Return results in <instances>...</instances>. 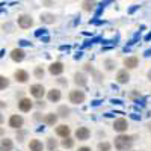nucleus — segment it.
I'll return each mask as SVG.
<instances>
[{"label":"nucleus","mask_w":151,"mask_h":151,"mask_svg":"<svg viewBox=\"0 0 151 151\" xmlns=\"http://www.w3.org/2000/svg\"><path fill=\"white\" fill-rule=\"evenodd\" d=\"M14 150V142L9 137H3L0 139V151H12Z\"/></svg>","instance_id":"nucleus-12"},{"label":"nucleus","mask_w":151,"mask_h":151,"mask_svg":"<svg viewBox=\"0 0 151 151\" xmlns=\"http://www.w3.org/2000/svg\"><path fill=\"white\" fill-rule=\"evenodd\" d=\"M137 64H139V60H137L136 56H130V58H125L124 59V65L127 68H136Z\"/></svg>","instance_id":"nucleus-18"},{"label":"nucleus","mask_w":151,"mask_h":151,"mask_svg":"<svg viewBox=\"0 0 151 151\" xmlns=\"http://www.w3.org/2000/svg\"><path fill=\"white\" fill-rule=\"evenodd\" d=\"M70 101L73 104H82L85 101V94L83 91H79V89H74L70 92Z\"/></svg>","instance_id":"nucleus-4"},{"label":"nucleus","mask_w":151,"mask_h":151,"mask_svg":"<svg viewBox=\"0 0 151 151\" xmlns=\"http://www.w3.org/2000/svg\"><path fill=\"white\" fill-rule=\"evenodd\" d=\"M3 134H5V130H3V129H0V137H3Z\"/></svg>","instance_id":"nucleus-33"},{"label":"nucleus","mask_w":151,"mask_h":151,"mask_svg":"<svg viewBox=\"0 0 151 151\" xmlns=\"http://www.w3.org/2000/svg\"><path fill=\"white\" fill-rule=\"evenodd\" d=\"M89 136H91V132L88 127H79L76 130V137H77L79 141H88Z\"/></svg>","instance_id":"nucleus-9"},{"label":"nucleus","mask_w":151,"mask_h":151,"mask_svg":"<svg viewBox=\"0 0 151 151\" xmlns=\"http://www.w3.org/2000/svg\"><path fill=\"white\" fill-rule=\"evenodd\" d=\"M70 115V109L67 106H60L58 109V116H62V118H67Z\"/></svg>","instance_id":"nucleus-24"},{"label":"nucleus","mask_w":151,"mask_h":151,"mask_svg":"<svg viewBox=\"0 0 151 151\" xmlns=\"http://www.w3.org/2000/svg\"><path fill=\"white\" fill-rule=\"evenodd\" d=\"M48 71L52 76H59L64 71V64H62V62H53V64L48 67Z\"/></svg>","instance_id":"nucleus-11"},{"label":"nucleus","mask_w":151,"mask_h":151,"mask_svg":"<svg viewBox=\"0 0 151 151\" xmlns=\"http://www.w3.org/2000/svg\"><path fill=\"white\" fill-rule=\"evenodd\" d=\"M9 56H11V59L14 62H23L24 58H26V53H24L23 48H14V50H11Z\"/></svg>","instance_id":"nucleus-7"},{"label":"nucleus","mask_w":151,"mask_h":151,"mask_svg":"<svg viewBox=\"0 0 151 151\" xmlns=\"http://www.w3.org/2000/svg\"><path fill=\"white\" fill-rule=\"evenodd\" d=\"M18 26L21 29H30L33 26V20L30 15H26V14H23L18 17Z\"/></svg>","instance_id":"nucleus-6"},{"label":"nucleus","mask_w":151,"mask_h":151,"mask_svg":"<svg viewBox=\"0 0 151 151\" xmlns=\"http://www.w3.org/2000/svg\"><path fill=\"white\" fill-rule=\"evenodd\" d=\"M56 134L60 136V137H67V136L71 134V129L68 127V125H65V124H60V125L56 127Z\"/></svg>","instance_id":"nucleus-13"},{"label":"nucleus","mask_w":151,"mask_h":151,"mask_svg":"<svg viewBox=\"0 0 151 151\" xmlns=\"http://www.w3.org/2000/svg\"><path fill=\"white\" fill-rule=\"evenodd\" d=\"M104 65H106V70L107 71H112L113 68H115V62H113V60H104Z\"/></svg>","instance_id":"nucleus-28"},{"label":"nucleus","mask_w":151,"mask_h":151,"mask_svg":"<svg viewBox=\"0 0 151 151\" xmlns=\"http://www.w3.org/2000/svg\"><path fill=\"white\" fill-rule=\"evenodd\" d=\"M24 136H26V133H24V132H18V133H17V139H18L20 142H23V141H24Z\"/></svg>","instance_id":"nucleus-29"},{"label":"nucleus","mask_w":151,"mask_h":151,"mask_svg":"<svg viewBox=\"0 0 151 151\" xmlns=\"http://www.w3.org/2000/svg\"><path fill=\"white\" fill-rule=\"evenodd\" d=\"M14 79L18 82V83H26L29 80V73L24 71V70H17L14 73Z\"/></svg>","instance_id":"nucleus-10"},{"label":"nucleus","mask_w":151,"mask_h":151,"mask_svg":"<svg viewBox=\"0 0 151 151\" xmlns=\"http://www.w3.org/2000/svg\"><path fill=\"white\" fill-rule=\"evenodd\" d=\"M44 2H45L47 5H52V0H44Z\"/></svg>","instance_id":"nucleus-34"},{"label":"nucleus","mask_w":151,"mask_h":151,"mask_svg":"<svg viewBox=\"0 0 151 151\" xmlns=\"http://www.w3.org/2000/svg\"><path fill=\"white\" fill-rule=\"evenodd\" d=\"M48 100L50 101H53V103H58L59 100H60V91L59 89H50L48 94H47Z\"/></svg>","instance_id":"nucleus-17"},{"label":"nucleus","mask_w":151,"mask_h":151,"mask_svg":"<svg viewBox=\"0 0 151 151\" xmlns=\"http://www.w3.org/2000/svg\"><path fill=\"white\" fill-rule=\"evenodd\" d=\"M77 151H91V148L89 147H80Z\"/></svg>","instance_id":"nucleus-30"},{"label":"nucleus","mask_w":151,"mask_h":151,"mask_svg":"<svg viewBox=\"0 0 151 151\" xmlns=\"http://www.w3.org/2000/svg\"><path fill=\"white\" fill-rule=\"evenodd\" d=\"M127 129H129V122L124 118H118V119H115V122H113V130L118 132V133L127 132Z\"/></svg>","instance_id":"nucleus-5"},{"label":"nucleus","mask_w":151,"mask_h":151,"mask_svg":"<svg viewBox=\"0 0 151 151\" xmlns=\"http://www.w3.org/2000/svg\"><path fill=\"white\" fill-rule=\"evenodd\" d=\"M133 145V136H127V134H119L115 137V148L118 151H129Z\"/></svg>","instance_id":"nucleus-1"},{"label":"nucleus","mask_w":151,"mask_h":151,"mask_svg":"<svg viewBox=\"0 0 151 151\" xmlns=\"http://www.w3.org/2000/svg\"><path fill=\"white\" fill-rule=\"evenodd\" d=\"M82 6H83V9H85L86 12H91V11L95 9L97 2H95V0H85V2L82 3Z\"/></svg>","instance_id":"nucleus-20"},{"label":"nucleus","mask_w":151,"mask_h":151,"mask_svg":"<svg viewBox=\"0 0 151 151\" xmlns=\"http://www.w3.org/2000/svg\"><path fill=\"white\" fill-rule=\"evenodd\" d=\"M33 74H35L36 79H42L44 77V68L42 67H36L35 71H33Z\"/></svg>","instance_id":"nucleus-26"},{"label":"nucleus","mask_w":151,"mask_h":151,"mask_svg":"<svg viewBox=\"0 0 151 151\" xmlns=\"http://www.w3.org/2000/svg\"><path fill=\"white\" fill-rule=\"evenodd\" d=\"M32 107H33V101H32L30 98H26V97H24V98H21L20 101H18V109H20L21 112H24V113H26V112H30Z\"/></svg>","instance_id":"nucleus-8"},{"label":"nucleus","mask_w":151,"mask_h":151,"mask_svg":"<svg viewBox=\"0 0 151 151\" xmlns=\"http://www.w3.org/2000/svg\"><path fill=\"white\" fill-rule=\"evenodd\" d=\"M74 83L77 85V86H86V83H88L86 76H85L83 73H76V76H74Z\"/></svg>","instance_id":"nucleus-15"},{"label":"nucleus","mask_w":151,"mask_h":151,"mask_svg":"<svg viewBox=\"0 0 151 151\" xmlns=\"http://www.w3.org/2000/svg\"><path fill=\"white\" fill-rule=\"evenodd\" d=\"M98 151H110V144L109 142H100L98 144Z\"/></svg>","instance_id":"nucleus-27"},{"label":"nucleus","mask_w":151,"mask_h":151,"mask_svg":"<svg viewBox=\"0 0 151 151\" xmlns=\"http://www.w3.org/2000/svg\"><path fill=\"white\" fill-rule=\"evenodd\" d=\"M148 77H150V80H151V71L148 73Z\"/></svg>","instance_id":"nucleus-35"},{"label":"nucleus","mask_w":151,"mask_h":151,"mask_svg":"<svg viewBox=\"0 0 151 151\" xmlns=\"http://www.w3.org/2000/svg\"><path fill=\"white\" fill-rule=\"evenodd\" d=\"M55 151H56V150H55Z\"/></svg>","instance_id":"nucleus-36"},{"label":"nucleus","mask_w":151,"mask_h":151,"mask_svg":"<svg viewBox=\"0 0 151 151\" xmlns=\"http://www.w3.org/2000/svg\"><path fill=\"white\" fill-rule=\"evenodd\" d=\"M29 91H30V95H32V97H35L36 100H40V98H42L44 94H45V88H44L41 83H35V85L30 86Z\"/></svg>","instance_id":"nucleus-3"},{"label":"nucleus","mask_w":151,"mask_h":151,"mask_svg":"<svg viewBox=\"0 0 151 151\" xmlns=\"http://www.w3.org/2000/svg\"><path fill=\"white\" fill-rule=\"evenodd\" d=\"M29 150L30 151H42L44 150V145L40 139H32L29 142Z\"/></svg>","instance_id":"nucleus-16"},{"label":"nucleus","mask_w":151,"mask_h":151,"mask_svg":"<svg viewBox=\"0 0 151 151\" xmlns=\"http://www.w3.org/2000/svg\"><path fill=\"white\" fill-rule=\"evenodd\" d=\"M60 145L64 148H73L74 147V139H71L70 136H67V137H64V141L60 142Z\"/></svg>","instance_id":"nucleus-23"},{"label":"nucleus","mask_w":151,"mask_h":151,"mask_svg":"<svg viewBox=\"0 0 151 151\" xmlns=\"http://www.w3.org/2000/svg\"><path fill=\"white\" fill-rule=\"evenodd\" d=\"M55 20H56V17L53 14H48V12H44L41 15V21L44 24H52V23H55Z\"/></svg>","instance_id":"nucleus-21"},{"label":"nucleus","mask_w":151,"mask_h":151,"mask_svg":"<svg viewBox=\"0 0 151 151\" xmlns=\"http://www.w3.org/2000/svg\"><path fill=\"white\" fill-rule=\"evenodd\" d=\"M58 141L56 139H53V137H48L47 139V148H48V151H55L56 148H58Z\"/></svg>","instance_id":"nucleus-22"},{"label":"nucleus","mask_w":151,"mask_h":151,"mask_svg":"<svg viewBox=\"0 0 151 151\" xmlns=\"http://www.w3.org/2000/svg\"><path fill=\"white\" fill-rule=\"evenodd\" d=\"M8 125H9L11 129L20 130L23 125H24V118L21 115H11L9 116V121H8Z\"/></svg>","instance_id":"nucleus-2"},{"label":"nucleus","mask_w":151,"mask_h":151,"mask_svg":"<svg viewBox=\"0 0 151 151\" xmlns=\"http://www.w3.org/2000/svg\"><path fill=\"white\" fill-rule=\"evenodd\" d=\"M5 122V118H3V115H2V113H0V125H2Z\"/></svg>","instance_id":"nucleus-32"},{"label":"nucleus","mask_w":151,"mask_h":151,"mask_svg":"<svg viewBox=\"0 0 151 151\" xmlns=\"http://www.w3.org/2000/svg\"><path fill=\"white\" fill-rule=\"evenodd\" d=\"M6 107V103L5 101H0V109H5Z\"/></svg>","instance_id":"nucleus-31"},{"label":"nucleus","mask_w":151,"mask_h":151,"mask_svg":"<svg viewBox=\"0 0 151 151\" xmlns=\"http://www.w3.org/2000/svg\"><path fill=\"white\" fill-rule=\"evenodd\" d=\"M58 113H47V115L44 116V122L47 124V125H55L56 122H58Z\"/></svg>","instance_id":"nucleus-19"},{"label":"nucleus","mask_w":151,"mask_h":151,"mask_svg":"<svg viewBox=\"0 0 151 151\" xmlns=\"http://www.w3.org/2000/svg\"><path fill=\"white\" fill-rule=\"evenodd\" d=\"M9 86V79L5 76H0V89H6Z\"/></svg>","instance_id":"nucleus-25"},{"label":"nucleus","mask_w":151,"mask_h":151,"mask_svg":"<svg viewBox=\"0 0 151 151\" xmlns=\"http://www.w3.org/2000/svg\"><path fill=\"white\" fill-rule=\"evenodd\" d=\"M129 80H130V74L125 71V70H121V71L116 74V82H118V83L124 85V83H127Z\"/></svg>","instance_id":"nucleus-14"}]
</instances>
